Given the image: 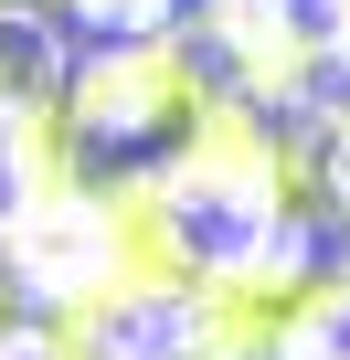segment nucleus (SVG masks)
Here are the masks:
<instances>
[{
  "label": "nucleus",
  "instance_id": "obj_1",
  "mask_svg": "<svg viewBox=\"0 0 350 360\" xmlns=\"http://www.w3.org/2000/svg\"><path fill=\"white\" fill-rule=\"evenodd\" d=\"M117 202H127L159 276H192V286H213L255 318H276L318 276L308 223H297V148L265 138V117L234 106V96H213V117L170 159H149Z\"/></svg>",
  "mask_w": 350,
  "mask_h": 360
},
{
  "label": "nucleus",
  "instance_id": "obj_2",
  "mask_svg": "<svg viewBox=\"0 0 350 360\" xmlns=\"http://www.w3.org/2000/svg\"><path fill=\"white\" fill-rule=\"evenodd\" d=\"M127 276H149V244H138L127 202H117V191H85L75 169L54 180L43 202H22V223L0 233V286L32 297V307H54V318L96 307V297L127 286Z\"/></svg>",
  "mask_w": 350,
  "mask_h": 360
},
{
  "label": "nucleus",
  "instance_id": "obj_3",
  "mask_svg": "<svg viewBox=\"0 0 350 360\" xmlns=\"http://www.w3.org/2000/svg\"><path fill=\"white\" fill-rule=\"evenodd\" d=\"M202 117H213V85H202V64H192L181 32L75 53V85H64V148H159V159H170Z\"/></svg>",
  "mask_w": 350,
  "mask_h": 360
},
{
  "label": "nucleus",
  "instance_id": "obj_4",
  "mask_svg": "<svg viewBox=\"0 0 350 360\" xmlns=\"http://www.w3.org/2000/svg\"><path fill=\"white\" fill-rule=\"evenodd\" d=\"M64 328H75V360H255L265 349L255 307H234V297H213L192 276H159V265L127 276V286H106Z\"/></svg>",
  "mask_w": 350,
  "mask_h": 360
},
{
  "label": "nucleus",
  "instance_id": "obj_5",
  "mask_svg": "<svg viewBox=\"0 0 350 360\" xmlns=\"http://www.w3.org/2000/svg\"><path fill=\"white\" fill-rule=\"evenodd\" d=\"M202 43L223 53V85L255 117H297L308 85H318V64H329L297 0H202Z\"/></svg>",
  "mask_w": 350,
  "mask_h": 360
},
{
  "label": "nucleus",
  "instance_id": "obj_6",
  "mask_svg": "<svg viewBox=\"0 0 350 360\" xmlns=\"http://www.w3.org/2000/svg\"><path fill=\"white\" fill-rule=\"evenodd\" d=\"M64 85H75L64 22H54V11H32V0H0V106L64 117Z\"/></svg>",
  "mask_w": 350,
  "mask_h": 360
},
{
  "label": "nucleus",
  "instance_id": "obj_7",
  "mask_svg": "<svg viewBox=\"0 0 350 360\" xmlns=\"http://www.w3.org/2000/svg\"><path fill=\"white\" fill-rule=\"evenodd\" d=\"M64 169H75V148H64V117L0 106V233H11V223H22V202H43Z\"/></svg>",
  "mask_w": 350,
  "mask_h": 360
},
{
  "label": "nucleus",
  "instance_id": "obj_8",
  "mask_svg": "<svg viewBox=\"0 0 350 360\" xmlns=\"http://www.w3.org/2000/svg\"><path fill=\"white\" fill-rule=\"evenodd\" d=\"M265 360H350V265L308 276V286L265 318Z\"/></svg>",
  "mask_w": 350,
  "mask_h": 360
},
{
  "label": "nucleus",
  "instance_id": "obj_9",
  "mask_svg": "<svg viewBox=\"0 0 350 360\" xmlns=\"http://www.w3.org/2000/svg\"><path fill=\"white\" fill-rule=\"evenodd\" d=\"M64 11L96 43H159V32H181V0H64Z\"/></svg>",
  "mask_w": 350,
  "mask_h": 360
},
{
  "label": "nucleus",
  "instance_id": "obj_10",
  "mask_svg": "<svg viewBox=\"0 0 350 360\" xmlns=\"http://www.w3.org/2000/svg\"><path fill=\"white\" fill-rule=\"evenodd\" d=\"M0 360H75V328L54 307H32V297L0 286Z\"/></svg>",
  "mask_w": 350,
  "mask_h": 360
},
{
  "label": "nucleus",
  "instance_id": "obj_11",
  "mask_svg": "<svg viewBox=\"0 0 350 360\" xmlns=\"http://www.w3.org/2000/svg\"><path fill=\"white\" fill-rule=\"evenodd\" d=\"M318 148H308V180H318V202H329V223H350V117H329V127H308Z\"/></svg>",
  "mask_w": 350,
  "mask_h": 360
}]
</instances>
